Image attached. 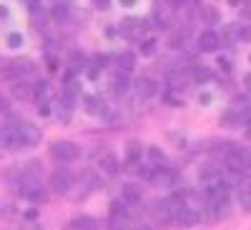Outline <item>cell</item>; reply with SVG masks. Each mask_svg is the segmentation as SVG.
Returning <instances> with one entry per match:
<instances>
[{
  "label": "cell",
  "mask_w": 251,
  "mask_h": 230,
  "mask_svg": "<svg viewBox=\"0 0 251 230\" xmlns=\"http://www.w3.org/2000/svg\"><path fill=\"white\" fill-rule=\"evenodd\" d=\"M171 18H174V5H169V3H166V5H158L156 8V28H169L171 25Z\"/></svg>",
  "instance_id": "obj_18"
},
{
  "label": "cell",
  "mask_w": 251,
  "mask_h": 230,
  "mask_svg": "<svg viewBox=\"0 0 251 230\" xmlns=\"http://www.w3.org/2000/svg\"><path fill=\"white\" fill-rule=\"evenodd\" d=\"M224 165H226V170L228 173H234V175H241L246 173L244 168V155H241V148H231L226 155H224Z\"/></svg>",
  "instance_id": "obj_6"
},
{
  "label": "cell",
  "mask_w": 251,
  "mask_h": 230,
  "mask_svg": "<svg viewBox=\"0 0 251 230\" xmlns=\"http://www.w3.org/2000/svg\"><path fill=\"white\" fill-rule=\"evenodd\" d=\"M8 45L10 48H20V45H23V35H20V33H10L8 35Z\"/></svg>",
  "instance_id": "obj_38"
},
{
  "label": "cell",
  "mask_w": 251,
  "mask_h": 230,
  "mask_svg": "<svg viewBox=\"0 0 251 230\" xmlns=\"http://www.w3.org/2000/svg\"><path fill=\"white\" fill-rule=\"evenodd\" d=\"M86 110H88V113H93V115L103 110V103H100V98H98V95H86Z\"/></svg>",
  "instance_id": "obj_30"
},
{
  "label": "cell",
  "mask_w": 251,
  "mask_h": 230,
  "mask_svg": "<svg viewBox=\"0 0 251 230\" xmlns=\"http://www.w3.org/2000/svg\"><path fill=\"white\" fill-rule=\"evenodd\" d=\"M143 30H146V25H143V20H138V18H128V20H123V23H121V35L123 38L141 40Z\"/></svg>",
  "instance_id": "obj_10"
},
{
  "label": "cell",
  "mask_w": 251,
  "mask_h": 230,
  "mask_svg": "<svg viewBox=\"0 0 251 230\" xmlns=\"http://www.w3.org/2000/svg\"><path fill=\"white\" fill-rule=\"evenodd\" d=\"M118 68H121L123 73H131V70L136 68V55H133V53H121V55H118Z\"/></svg>",
  "instance_id": "obj_24"
},
{
  "label": "cell",
  "mask_w": 251,
  "mask_h": 230,
  "mask_svg": "<svg viewBox=\"0 0 251 230\" xmlns=\"http://www.w3.org/2000/svg\"><path fill=\"white\" fill-rule=\"evenodd\" d=\"M246 120H249V115L244 110H236V108L226 110L221 115V125H224V128H239V125H246Z\"/></svg>",
  "instance_id": "obj_12"
},
{
  "label": "cell",
  "mask_w": 251,
  "mask_h": 230,
  "mask_svg": "<svg viewBox=\"0 0 251 230\" xmlns=\"http://www.w3.org/2000/svg\"><path fill=\"white\" fill-rule=\"evenodd\" d=\"M126 90H128V78H126V73H123V75H116V80H113V93L123 95Z\"/></svg>",
  "instance_id": "obj_31"
},
{
  "label": "cell",
  "mask_w": 251,
  "mask_h": 230,
  "mask_svg": "<svg viewBox=\"0 0 251 230\" xmlns=\"http://www.w3.org/2000/svg\"><path fill=\"white\" fill-rule=\"evenodd\" d=\"M156 83L151 80V78H141L138 83H136V93H138V98L141 100H151L153 95H156Z\"/></svg>",
  "instance_id": "obj_14"
},
{
  "label": "cell",
  "mask_w": 251,
  "mask_h": 230,
  "mask_svg": "<svg viewBox=\"0 0 251 230\" xmlns=\"http://www.w3.org/2000/svg\"><path fill=\"white\" fill-rule=\"evenodd\" d=\"M138 230H151V228H149V225H141V228H138Z\"/></svg>",
  "instance_id": "obj_55"
},
{
  "label": "cell",
  "mask_w": 251,
  "mask_h": 230,
  "mask_svg": "<svg viewBox=\"0 0 251 230\" xmlns=\"http://www.w3.org/2000/svg\"><path fill=\"white\" fill-rule=\"evenodd\" d=\"M33 93H35V98H38V103H46L48 98H50V85L46 80H40L38 85H33Z\"/></svg>",
  "instance_id": "obj_27"
},
{
  "label": "cell",
  "mask_w": 251,
  "mask_h": 230,
  "mask_svg": "<svg viewBox=\"0 0 251 230\" xmlns=\"http://www.w3.org/2000/svg\"><path fill=\"white\" fill-rule=\"evenodd\" d=\"M0 145L8 150H20L25 148L23 140H20V133H18V125H13V128H3L0 130Z\"/></svg>",
  "instance_id": "obj_7"
},
{
  "label": "cell",
  "mask_w": 251,
  "mask_h": 230,
  "mask_svg": "<svg viewBox=\"0 0 251 230\" xmlns=\"http://www.w3.org/2000/svg\"><path fill=\"white\" fill-rule=\"evenodd\" d=\"M234 108H236V110H246V108H249V98H246V95H236V98H234Z\"/></svg>",
  "instance_id": "obj_39"
},
{
  "label": "cell",
  "mask_w": 251,
  "mask_h": 230,
  "mask_svg": "<svg viewBox=\"0 0 251 230\" xmlns=\"http://www.w3.org/2000/svg\"><path fill=\"white\" fill-rule=\"evenodd\" d=\"M126 215H128V213H126V205H121L118 200H113V203H111V210H108L111 225H113V228H118V225L126 220Z\"/></svg>",
  "instance_id": "obj_21"
},
{
  "label": "cell",
  "mask_w": 251,
  "mask_h": 230,
  "mask_svg": "<svg viewBox=\"0 0 251 230\" xmlns=\"http://www.w3.org/2000/svg\"><path fill=\"white\" fill-rule=\"evenodd\" d=\"M25 218H28V220H35V218H38V210L33 208V210H28V213H25Z\"/></svg>",
  "instance_id": "obj_49"
},
{
  "label": "cell",
  "mask_w": 251,
  "mask_h": 230,
  "mask_svg": "<svg viewBox=\"0 0 251 230\" xmlns=\"http://www.w3.org/2000/svg\"><path fill=\"white\" fill-rule=\"evenodd\" d=\"M48 70H50V73H55V70H58V58L48 55Z\"/></svg>",
  "instance_id": "obj_46"
},
{
  "label": "cell",
  "mask_w": 251,
  "mask_h": 230,
  "mask_svg": "<svg viewBox=\"0 0 251 230\" xmlns=\"http://www.w3.org/2000/svg\"><path fill=\"white\" fill-rule=\"evenodd\" d=\"M199 103H211V95H208V93H201V95H199Z\"/></svg>",
  "instance_id": "obj_48"
},
{
  "label": "cell",
  "mask_w": 251,
  "mask_h": 230,
  "mask_svg": "<svg viewBox=\"0 0 251 230\" xmlns=\"http://www.w3.org/2000/svg\"><path fill=\"white\" fill-rule=\"evenodd\" d=\"M121 193H123V200L128 203V205H136V203H141V198H143V190H141L138 183H126Z\"/></svg>",
  "instance_id": "obj_16"
},
{
  "label": "cell",
  "mask_w": 251,
  "mask_h": 230,
  "mask_svg": "<svg viewBox=\"0 0 251 230\" xmlns=\"http://www.w3.org/2000/svg\"><path fill=\"white\" fill-rule=\"evenodd\" d=\"M239 205L244 208V210H251V188L246 183L239 185Z\"/></svg>",
  "instance_id": "obj_26"
},
{
  "label": "cell",
  "mask_w": 251,
  "mask_h": 230,
  "mask_svg": "<svg viewBox=\"0 0 251 230\" xmlns=\"http://www.w3.org/2000/svg\"><path fill=\"white\" fill-rule=\"evenodd\" d=\"M169 5H174V8H183V5H188V0H169Z\"/></svg>",
  "instance_id": "obj_47"
},
{
  "label": "cell",
  "mask_w": 251,
  "mask_h": 230,
  "mask_svg": "<svg viewBox=\"0 0 251 230\" xmlns=\"http://www.w3.org/2000/svg\"><path fill=\"white\" fill-rule=\"evenodd\" d=\"M121 5H126V8H133V5H136V0H121Z\"/></svg>",
  "instance_id": "obj_50"
},
{
  "label": "cell",
  "mask_w": 251,
  "mask_h": 230,
  "mask_svg": "<svg viewBox=\"0 0 251 230\" xmlns=\"http://www.w3.org/2000/svg\"><path fill=\"white\" fill-rule=\"evenodd\" d=\"M38 113L43 115V118H48V115H50V108H48V103H38Z\"/></svg>",
  "instance_id": "obj_43"
},
{
  "label": "cell",
  "mask_w": 251,
  "mask_h": 230,
  "mask_svg": "<svg viewBox=\"0 0 251 230\" xmlns=\"http://www.w3.org/2000/svg\"><path fill=\"white\" fill-rule=\"evenodd\" d=\"M80 185H86L88 190H100L103 180H100V175L93 173V170H83V173H80Z\"/></svg>",
  "instance_id": "obj_20"
},
{
  "label": "cell",
  "mask_w": 251,
  "mask_h": 230,
  "mask_svg": "<svg viewBox=\"0 0 251 230\" xmlns=\"http://www.w3.org/2000/svg\"><path fill=\"white\" fill-rule=\"evenodd\" d=\"M10 93H13L15 100H30L33 98V85H28L25 80H18V83H13Z\"/></svg>",
  "instance_id": "obj_19"
},
{
  "label": "cell",
  "mask_w": 251,
  "mask_h": 230,
  "mask_svg": "<svg viewBox=\"0 0 251 230\" xmlns=\"http://www.w3.org/2000/svg\"><path fill=\"white\" fill-rule=\"evenodd\" d=\"M241 155H244V168H246V173H251V150H249V148H241Z\"/></svg>",
  "instance_id": "obj_41"
},
{
  "label": "cell",
  "mask_w": 251,
  "mask_h": 230,
  "mask_svg": "<svg viewBox=\"0 0 251 230\" xmlns=\"http://www.w3.org/2000/svg\"><path fill=\"white\" fill-rule=\"evenodd\" d=\"M71 108H73V103L63 98V108H58V120L60 123H68L71 120Z\"/></svg>",
  "instance_id": "obj_32"
},
{
  "label": "cell",
  "mask_w": 251,
  "mask_h": 230,
  "mask_svg": "<svg viewBox=\"0 0 251 230\" xmlns=\"http://www.w3.org/2000/svg\"><path fill=\"white\" fill-rule=\"evenodd\" d=\"M141 143L131 140L128 145H126V165H131V170H136V165L141 163Z\"/></svg>",
  "instance_id": "obj_17"
},
{
  "label": "cell",
  "mask_w": 251,
  "mask_h": 230,
  "mask_svg": "<svg viewBox=\"0 0 251 230\" xmlns=\"http://www.w3.org/2000/svg\"><path fill=\"white\" fill-rule=\"evenodd\" d=\"M174 220H176L181 228H196V225L201 223V213L196 210V208H191V205H183L181 210L174 215Z\"/></svg>",
  "instance_id": "obj_5"
},
{
  "label": "cell",
  "mask_w": 251,
  "mask_h": 230,
  "mask_svg": "<svg viewBox=\"0 0 251 230\" xmlns=\"http://www.w3.org/2000/svg\"><path fill=\"white\" fill-rule=\"evenodd\" d=\"M53 15H55L58 20H66V18H68V5H58Z\"/></svg>",
  "instance_id": "obj_42"
},
{
  "label": "cell",
  "mask_w": 251,
  "mask_h": 230,
  "mask_svg": "<svg viewBox=\"0 0 251 230\" xmlns=\"http://www.w3.org/2000/svg\"><path fill=\"white\" fill-rule=\"evenodd\" d=\"M30 70H33L30 60H15L13 63V73H30Z\"/></svg>",
  "instance_id": "obj_35"
},
{
  "label": "cell",
  "mask_w": 251,
  "mask_h": 230,
  "mask_svg": "<svg viewBox=\"0 0 251 230\" xmlns=\"http://www.w3.org/2000/svg\"><path fill=\"white\" fill-rule=\"evenodd\" d=\"M93 5L100 8V10H108L111 8V0H93Z\"/></svg>",
  "instance_id": "obj_44"
},
{
  "label": "cell",
  "mask_w": 251,
  "mask_h": 230,
  "mask_svg": "<svg viewBox=\"0 0 251 230\" xmlns=\"http://www.w3.org/2000/svg\"><path fill=\"white\" fill-rule=\"evenodd\" d=\"M216 65H221V68L228 73V70H231V60H228V58H219V63H216Z\"/></svg>",
  "instance_id": "obj_45"
},
{
  "label": "cell",
  "mask_w": 251,
  "mask_h": 230,
  "mask_svg": "<svg viewBox=\"0 0 251 230\" xmlns=\"http://www.w3.org/2000/svg\"><path fill=\"white\" fill-rule=\"evenodd\" d=\"M163 100H166V105H171V108H181L183 105V98H181L178 90H169L163 95Z\"/></svg>",
  "instance_id": "obj_28"
},
{
  "label": "cell",
  "mask_w": 251,
  "mask_h": 230,
  "mask_svg": "<svg viewBox=\"0 0 251 230\" xmlns=\"http://www.w3.org/2000/svg\"><path fill=\"white\" fill-rule=\"evenodd\" d=\"M169 85H171V90H183V88L188 85V75L181 73V70L169 73Z\"/></svg>",
  "instance_id": "obj_22"
},
{
  "label": "cell",
  "mask_w": 251,
  "mask_h": 230,
  "mask_svg": "<svg viewBox=\"0 0 251 230\" xmlns=\"http://www.w3.org/2000/svg\"><path fill=\"white\" fill-rule=\"evenodd\" d=\"M149 213H151V218L156 220V223H169V220H174V208H171V203H169V198H163V200H156L151 208H149Z\"/></svg>",
  "instance_id": "obj_4"
},
{
  "label": "cell",
  "mask_w": 251,
  "mask_h": 230,
  "mask_svg": "<svg viewBox=\"0 0 251 230\" xmlns=\"http://www.w3.org/2000/svg\"><path fill=\"white\" fill-rule=\"evenodd\" d=\"M98 168H100V173H106V175H118L121 173V160L113 155V153H103L100 155V160H98Z\"/></svg>",
  "instance_id": "obj_11"
},
{
  "label": "cell",
  "mask_w": 251,
  "mask_h": 230,
  "mask_svg": "<svg viewBox=\"0 0 251 230\" xmlns=\"http://www.w3.org/2000/svg\"><path fill=\"white\" fill-rule=\"evenodd\" d=\"M176 178H178V175H176L174 168H169V165H156L151 183L158 185V188H174V185H176Z\"/></svg>",
  "instance_id": "obj_2"
},
{
  "label": "cell",
  "mask_w": 251,
  "mask_h": 230,
  "mask_svg": "<svg viewBox=\"0 0 251 230\" xmlns=\"http://www.w3.org/2000/svg\"><path fill=\"white\" fill-rule=\"evenodd\" d=\"M208 78H211V73H208L206 68H201V65H199V68H194V80H199V83H206Z\"/></svg>",
  "instance_id": "obj_37"
},
{
  "label": "cell",
  "mask_w": 251,
  "mask_h": 230,
  "mask_svg": "<svg viewBox=\"0 0 251 230\" xmlns=\"http://www.w3.org/2000/svg\"><path fill=\"white\" fill-rule=\"evenodd\" d=\"M244 183H246V185H249V188H251V173H249V178H246V180H244Z\"/></svg>",
  "instance_id": "obj_54"
},
{
  "label": "cell",
  "mask_w": 251,
  "mask_h": 230,
  "mask_svg": "<svg viewBox=\"0 0 251 230\" xmlns=\"http://www.w3.org/2000/svg\"><path fill=\"white\" fill-rule=\"evenodd\" d=\"M50 155L58 163H71V160H75L80 155V148H78L75 143H71V140H55L50 145Z\"/></svg>",
  "instance_id": "obj_1"
},
{
  "label": "cell",
  "mask_w": 251,
  "mask_h": 230,
  "mask_svg": "<svg viewBox=\"0 0 251 230\" xmlns=\"http://www.w3.org/2000/svg\"><path fill=\"white\" fill-rule=\"evenodd\" d=\"M246 133H249V138H251V115H249V120H246Z\"/></svg>",
  "instance_id": "obj_51"
},
{
  "label": "cell",
  "mask_w": 251,
  "mask_h": 230,
  "mask_svg": "<svg viewBox=\"0 0 251 230\" xmlns=\"http://www.w3.org/2000/svg\"><path fill=\"white\" fill-rule=\"evenodd\" d=\"M239 3H241V0H228V5H234V8H236Z\"/></svg>",
  "instance_id": "obj_52"
},
{
  "label": "cell",
  "mask_w": 251,
  "mask_h": 230,
  "mask_svg": "<svg viewBox=\"0 0 251 230\" xmlns=\"http://www.w3.org/2000/svg\"><path fill=\"white\" fill-rule=\"evenodd\" d=\"M23 195L30 198L33 203H46V200H48V190H46L43 185H38V183L25 185V188H23Z\"/></svg>",
  "instance_id": "obj_15"
},
{
  "label": "cell",
  "mask_w": 251,
  "mask_h": 230,
  "mask_svg": "<svg viewBox=\"0 0 251 230\" xmlns=\"http://www.w3.org/2000/svg\"><path fill=\"white\" fill-rule=\"evenodd\" d=\"M149 158H151V163H153V165L166 163V153H163L161 148H156V145H151V148H149Z\"/></svg>",
  "instance_id": "obj_33"
},
{
  "label": "cell",
  "mask_w": 251,
  "mask_h": 230,
  "mask_svg": "<svg viewBox=\"0 0 251 230\" xmlns=\"http://www.w3.org/2000/svg\"><path fill=\"white\" fill-rule=\"evenodd\" d=\"M244 80H246V85H249V88H251V73H249V75H246V78H244Z\"/></svg>",
  "instance_id": "obj_53"
},
{
  "label": "cell",
  "mask_w": 251,
  "mask_h": 230,
  "mask_svg": "<svg viewBox=\"0 0 251 230\" xmlns=\"http://www.w3.org/2000/svg\"><path fill=\"white\" fill-rule=\"evenodd\" d=\"M50 188L55 193H71V188H73V175L68 170H55L50 175Z\"/></svg>",
  "instance_id": "obj_9"
},
{
  "label": "cell",
  "mask_w": 251,
  "mask_h": 230,
  "mask_svg": "<svg viewBox=\"0 0 251 230\" xmlns=\"http://www.w3.org/2000/svg\"><path fill=\"white\" fill-rule=\"evenodd\" d=\"M66 230H98V223H96V218H91V215H78V218L68 220Z\"/></svg>",
  "instance_id": "obj_13"
},
{
  "label": "cell",
  "mask_w": 251,
  "mask_h": 230,
  "mask_svg": "<svg viewBox=\"0 0 251 230\" xmlns=\"http://www.w3.org/2000/svg\"><path fill=\"white\" fill-rule=\"evenodd\" d=\"M236 33H239V40H251V28L249 25H236Z\"/></svg>",
  "instance_id": "obj_40"
},
{
  "label": "cell",
  "mask_w": 251,
  "mask_h": 230,
  "mask_svg": "<svg viewBox=\"0 0 251 230\" xmlns=\"http://www.w3.org/2000/svg\"><path fill=\"white\" fill-rule=\"evenodd\" d=\"M153 53H156V40L153 38L141 40V55H153Z\"/></svg>",
  "instance_id": "obj_34"
},
{
  "label": "cell",
  "mask_w": 251,
  "mask_h": 230,
  "mask_svg": "<svg viewBox=\"0 0 251 230\" xmlns=\"http://www.w3.org/2000/svg\"><path fill=\"white\" fill-rule=\"evenodd\" d=\"M201 18L206 20L208 25H219V20H221V13L214 8V5H201Z\"/></svg>",
  "instance_id": "obj_23"
},
{
  "label": "cell",
  "mask_w": 251,
  "mask_h": 230,
  "mask_svg": "<svg viewBox=\"0 0 251 230\" xmlns=\"http://www.w3.org/2000/svg\"><path fill=\"white\" fill-rule=\"evenodd\" d=\"M86 68H88V65H86V58L75 53V55L71 58V70H86Z\"/></svg>",
  "instance_id": "obj_36"
},
{
  "label": "cell",
  "mask_w": 251,
  "mask_h": 230,
  "mask_svg": "<svg viewBox=\"0 0 251 230\" xmlns=\"http://www.w3.org/2000/svg\"><path fill=\"white\" fill-rule=\"evenodd\" d=\"M18 133H20V140H23L25 148H35V145L40 143V138H43L40 128H38V125H33V123H20L18 125Z\"/></svg>",
  "instance_id": "obj_3"
},
{
  "label": "cell",
  "mask_w": 251,
  "mask_h": 230,
  "mask_svg": "<svg viewBox=\"0 0 251 230\" xmlns=\"http://www.w3.org/2000/svg\"><path fill=\"white\" fill-rule=\"evenodd\" d=\"M221 45H224V43H221V35L214 33V30H203V33L199 35V50H201V53H216Z\"/></svg>",
  "instance_id": "obj_8"
},
{
  "label": "cell",
  "mask_w": 251,
  "mask_h": 230,
  "mask_svg": "<svg viewBox=\"0 0 251 230\" xmlns=\"http://www.w3.org/2000/svg\"><path fill=\"white\" fill-rule=\"evenodd\" d=\"M186 35H188V30H186V28H183V30L171 33V38H169V45H171V48H183V43H186Z\"/></svg>",
  "instance_id": "obj_29"
},
{
  "label": "cell",
  "mask_w": 251,
  "mask_h": 230,
  "mask_svg": "<svg viewBox=\"0 0 251 230\" xmlns=\"http://www.w3.org/2000/svg\"><path fill=\"white\" fill-rule=\"evenodd\" d=\"M63 98L71 100V103H75V100L80 98V88H78V83H73L71 78H68V83H66V88H63Z\"/></svg>",
  "instance_id": "obj_25"
}]
</instances>
